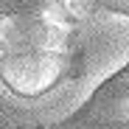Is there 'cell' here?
Segmentation results:
<instances>
[{
	"instance_id": "6da1fadb",
	"label": "cell",
	"mask_w": 129,
	"mask_h": 129,
	"mask_svg": "<svg viewBox=\"0 0 129 129\" xmlns=\"http://www.w3.org/2000/svg\"><path fill=\"white\" fill-rule=\"evenodd\" d=\"M68 73L64 53L48 51H14L0 53V81L20 98H39L51 93Z\"/></svg>"
},
{
	"instance_id": "7a4b0ae2",
	"label": "cell",
	"mask_w": 129,
	"mask_h": 129,
	"mask_svg": "<svg viewBox=\"0 0 129 129\" xmlns=\"http://www.w3.org/2000/svg\"><path fill=\"white\" fill-rule=\"evenodd\" d=\"M48 129H129V64L101 81L76 112Z\"/></svg>"
},
{
	"instance_id": "3957f363",
	"label": "cell",
	"mask_w": 129,
	"mask_h": 129,
	"mask_svg": "<svg viewBox=\"0 0 129 129\" xmlns=\"http://www.w3.org/2000/svg\"><path fill=\"white\" fill-rule=\"evenodd\" d=\"M59 17L37 11H0V51H48L62 42Z\"/></svg>"
},
{
	"instance_id": "277c9868",
	"label": "cell",
	"mask_w": 129,
	"mask_h": 129,
	"mask_svg": "<svg viewBox=\"0 0 129 129\" xmlns=\"http://www.w3.org/2000/svg\"><path fill=\"white\" fill-rule=\"evenodd\" d=\"M0 11H37V14H62L59 0H0Z\"/></svg>"
},
{
	"instance_id": "5b68a950",
	"label": "cell",
	"mask_w": 129,
	"mask_h": 129,
	"mask_svg": "<svg viewBox=\"0 0 129 129\" xmlns=\"http://www.w3.org/2000/svg\"><path fill=\"white\" fill-rule=\"evenodd\" d=\"M95 9L115 11V14H129V0H90Z\"/></svg>"
}]
</instances>
